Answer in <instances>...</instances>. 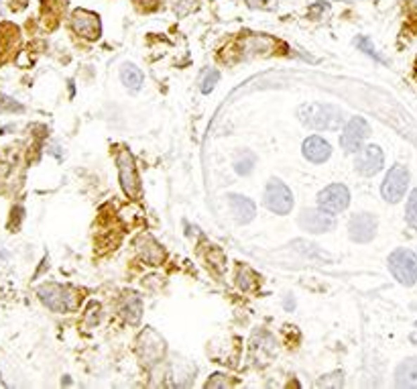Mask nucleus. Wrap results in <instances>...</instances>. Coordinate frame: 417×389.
Instances as JSON below:
<instances>
[{"label":"nucleus","mask_w":417,"mask_h":389,"mask_svg":"<svg viewBox=\"0 0 417 389\" xmlns=\"http://www.w3.org/2000/svg\"><path fill=\"white\" fill-rule=\"evenodd\" d=\"M118 174H120V184H122V190L129 198H139L141 196V181H139V175H136V167H134L133 155L122 149L118 153Z\"/></svg>","instance_id":"nucleus-5"},{"label":"nucleus","mask_w":417,"mask_h":389,"mask_svg":"<svg viewBox=\"0 0 417 389\" xmlns=\"http://www.w3.org/2000/svg\"><path fill=\"white\" fill-rule=\"evenodd\" d=\"M332 153V147L322 136H307L304 141V157L312 163H323Z\"/></svg>","instance_id":"nucleus-14"},{"label":"nucleus","mask_w":417,"mask_h":389,"mask_svg":"<svg viewBox=\"0 0 417 389\" xmlns=\"http://www.w3.org/2000/svg\"><path fill=\"white\" fill-rule=\"evenodd\" d=\"M383 161H385V157H383L380 147H377V145H366V147H362L361 151H359V157L354 161V167L362 175H375L380 172Z\"/></svg>","instance_id":"nucleus-11"},{"label":"nucleus","mask_w":417,"mask_h":389,"mask_svg":"<svg viewBox=\"0 0 417 389\" xmlns=\"http://www.w3.org/2000/svg\"><path fill=\"white\" fill-rule=\"evenodd\" d=\"M41 300L56 312H68L72 308H76V298L72 290L63 288V286H56V283H49V286H43L39 290Z\"/></svg>","instance_id":"nucleus-7"},{"label":"nucleus","mask_w":417,"mask_h":389,"mask_svg":"<svg viewBox=\"0 0 417 389\" xmlns=\"http://www.w3.org/2000/svg\"><path fill=\"white\" fill-rule=\"evenodd\" d=\"M248 6L252 8H263V11H273L277 6V0H247Z\"/></svg>","instance_id":"nucleus-22"},{"label":"nucleus","mask_w":417,"mask_h":389,"mask_svg":"<svg viewBox=\"0 0 417 389\" xmlns=\"http://www.w3.org/2000/svg\"><path fill=\"white\" fill-rule=\"evenodd\" d=\"M389 269L403 286H413L417 281V255L411 249H397L389 255Z\"/></svg>","instance_id":"nucleus-2"},{"label":"nucleus","mask_w":417,"mask_h":389,"mask_svg":"<svg viewBox=\"0 0 417 389\" xmlns=\"http://www.w3.org/2000/svg\"><path fill=\"white\" fill-rule=\"evenodd\" d=\"M72 27L77 35L86 37V39H98L100 37V20L94 13L88 11H76L72 17Z\"/></svg>","instance_id":"nucleus-12"},{"label":"nucleus","mask_w":417,"mask_h":389,"mask_svg":"<svg viewBox=\"0 0 417 389\" xmlns=\"http://www.w3.org/2000/svg\"><path fill=\"white\" fill-rule=\"evenodd\" d=\"M395 381L399 388H417V357L403 361L395 371Z\"/></svg>","instance_id":"nucleus-16"},{"label":"nucleus","mask_w":417,"mask_h":389,"mask_svg":"<svg viewBox=\"0 0 417 389\" xmlns=\"http://www.w3.org/2000/svg\"><path fill=\"white\" fill-rule=\"evenodd\" d=\"M265 206L275 215H287L293 208V196L283 181L279 179L269 181L265 192Z\"/></svg>","instance_id":"nucleus-4"},{"label":"nucleus","mask_w":417,"mask_h":389,"mask_svg":"<svg viewBox=\"0 0 417 389\" xmlns=\"http://www.w3.org/2000/svg\"><path fill=\"white\" fill-rule=\"evenodd\" d=\"M218 78H220V74L216 72V70H210V72H206L204 74V78H202V92L204 94H208V92H212L214 90V86H216V82H218Z\"/></svg>","instance_id":"nucleus-21"},{"label":"nucleus","mask_w":417,"mask_h":389,"mask_svg":"<svg viewBox=\"0 0 417 389\" xmlns=\"http://www.w3.org/2000/svg\"><path fill=\"white\" fill-rule=\"evenodd\" d=\"M136 247H139V251H141V257L149 263V265H159L161 261H163V249L153 241L149 234H141L139 236V241H136Z\"/></svg>","instance_id":"nucleus-15"},{"label":"nucleus","mask_w":417,"mask_h":389,"mask_svg":"<svg viewBox=\"0 0 417 389\" xmlns=\"http://www.w3.org/2000/svg\"><path fill=\"white\" fill-rule=\"evenodd\" d=\"M120 78H122V84L131 90H139L143 86V72L133 65V63H127L120 72Z\"/></svg>","instance_id":"nucleus-18"},{"label":"nucleus","mask_w":417,"mask_h":389,"mask_svg":"<svg viewBox=\"0 0 417 389\" xmlns=\"http://www.w3.org/2000/svg\"><path fill=\"white\" fill-rule=\"evenodd\" d=\"M202 0H179L177 6H175V15L177 17H188L190 13H193L198 6H200Z\"/></svg>","instance_id":"nucleus-20"},{"label":"nucleus","mask_w":417,"mask_h":389,"mask_svg":"<svg viewBox=\"0 0 417 389\" xmlns=\"http://www.w3.org/2000/svg\"><path fill=\"white\" fill-rule=\"evenodd\" d=\"M411 343L417 345V322H416V326H413V332H411Z\"/></svg>","instance_id":"nucleus-23"},{"label":"nucleus","mask_w":417,"mask_h":389,"mask_svg":"<svg viewBox=\"0 0 417 389\" xmlns=\"http://www.w3.org/2000/svg\"><path fill=\"white\" fill-rule=\"evenodd\" d=\"M300 227L304 231H307V233H328V231L334 229V216L326 212L323 208H320V210H316V208L304 210L302 216H300Z\"/></svg>","instance_id":"nucleus-10"},{"label":"nucleus","mask_w":417,"mask_h":389,"mask_svg":"<svg viewBox=\"0 0 417 389\" xmlns=\"http://www.w3.org/2000/svg\"><path fill=\"white\" fill-rule=\"evenodd\" d=\"M407 186H409V172L403 165H395L389 170V174L385 177V181L380 186V194L387 202L395 204L405 196Z\"/></svg>","instance_id":"nucleus-3"},{"label":"nucleus","mask_w":417,"mask_h":389,"mask_svg":"<svg viewBox=\"0 0 417 389\" xmlns=\"http://www.w3.org/2000/svg\"><path fill=\"white\" fill-rule=\"evenodd\" d=\"M348 202H350V194H348L346 186H342V184H330L318 196V206L330 215H338L342 210H346Z\"/></svg>","instance_id":"nucleus-8"},{"label":"nucleus","mask_w":417,"mask_h":389,"mask_svg":"<svg viewBox=\"0 0 417 389\" xmlns=\"http://www.w3.org/2000/svg\"><path fill=\"white\" fill-rule=\"evenodd\" d=\"M163 350H165L163 338L157 332L149 329V331H145L141 334V338H139V352H141V357L147 363H153L159 357H163Z\"/></svg>","instance_id":"nucleus-13"},{"label":"nucleus","mask_w":417,"mask_h":389,"mask_svg":"<svg viewBox=\"0 0 417 389\" xmlns=\"http://www.w3.org/2000/svg\"><path fill=\"white\" fill-rule=\"evenodd\" d=\"M405 220L407 224L417 231V190H413L409 194V200H407V206H405Z\"/></svg>","instance_id":"nucleus-19"},{"label":"nucleus","mask_w":417,"mask_h":389,"mask_svg":"<svg viewBox=\"0 0 417 389\" xmlns=\"http://www.w3.org/2000/svg\"><path fill=\"white\" fill-rule=\"evenodd\" d=\"M230 208H232V215L236 216V220L243 224H247L255 218V204L245 196H230Z\"/></svg>","instance_id":"nucleus-17"},{"label":"nucleus","mask_w":417,"mask_h":389,"mask_svg":"<svg viewBox=\"0 0 417 389\" xmlns=\"http://www.w3.org/2000/svg\"><path fill=\"white\" fill-rule=\"evenodd\" d=\"M348 234L352 241L357 243H368L375 238L377 234V218L368 212H362L350 218V224H348Z\"/></svg>","instance_id":"nucleus-9"},{"label":"nucleus","mask_w":417,"mask_h":389,"mask_svg":"<svg viewBox=\"0 0 417 389\" xmlns=\"http://www.w3.org/2000/svg\"><path fill=\"white\" fill-rule=\"evenodd\" d=\"M300 120L316 131H338L344 122V115L332 104H304L300 108Z\"/></svg>","instance_id":"nucleus-1"},{"label":"nucleus","mask_w":417,"mask_h":389,"mask_svg":"<svg viewBox=\"0 0 417 389\" xmlns=\"http://www.w3.org/2000/svg\"><path fill=\"white\" fill-rule=\"evenodd\" d=\"M371 135V127L362 117H354L344 129L340 136V145L348 153H359L362 149V141Z\"/></svg>","instance_id":"nucleus-6"}]
</instances>
